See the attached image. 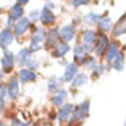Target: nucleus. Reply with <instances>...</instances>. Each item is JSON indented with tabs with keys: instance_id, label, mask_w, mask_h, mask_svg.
<instances>
[{
	"instance_id": "nucleus-1",
	"label": "nucleus",
	"mask_w": 126,
	"mask_h": 126,
	"mask_svg": "<svg viewBox=\"0 0 126 126\" xmlns=\"http://www.w3.org/2000/svg\"><path fill=\"white\" fill-rule=\"evenodd\" d=\"M88 113H89V101H83L74 109V113L69 120V126H78L80 123H83V120H86Z\"/></svg>"
},
{
	"instance_id": "nucleus-2",
	"label": "nucleus",
	"mask_w": 126,
	"mask_h": 126,
	"mask_svg": "<svg viewBox=\"0 0 126 126\" xmlns=\"http://www.w3.org/2000/svg\"><path fill=\"white\" fill-rule=\"evenodd\" d=\"M83 48H85V53H91L94 51V46H96V40H97V34H96L93 29H86L83 31Z\"/></svg>"
},
{
	"instance_id": "nucleus-3",
	"label": "nucleus",
	"mask_w": 126,
	"mask_h": 126,
	"mask_svg": "<svg viewBox=\"0 0 126 126\" xmlns=\"http://www.w3.org/2000/svg\"><path fill=\"white\" fill-rule=\"evenodd\" d=\"M45 38H46L45 29H35V34H34V37H32V40H31V46H29V49H31L32 53L42 49L43 48L42 43L45 42Z\"/></svg>"
},
{
	"instance_id": "nucleus-4",
	"label": "nucleus",
	"mask_w": 126,
	"mask_h": 126,
	"mask_svg": "<svg viewBox=\"0 0 126 126\" xmlns=\"http://www.w3.org/2000/svg\"><path fill=\"white\" fill-rule=\"evenodd\" d=\"M120 45H118V42H110V45H109L107 51H105L104 54V61L107 65H112V62L117 59V56L120 54Z\"/></svg>"
},
{
	"instance_id": "nucleus-5",
	"label": "nucleus",
	"mask_w": 126,
	"mask_h": 126,
	"mask_svg": "<svg viewBox=\"0 0 126 126\" xmlns=\"http://www.w3.org/2000/svg\"><path fill=\"white\" fill-rule=\"evenodd\" d=\"M109 45H110V40L105 34H99L97 35V40H96V46H94V53L97 56H104L105 51H107Z\"/></svg>"
},
{
	"instance_id": "nucleus-6",
	"label": "nucleus",
	"mask_w": 126,
	"mask_h": 126,
	"mask_svg": "<svg viewBox=\"0 0 126 126\" xmlns=\"http://www.w3.org/2000/svg\"><path fill=\"white\" fill-rule=\"evenodd\" d=\"M24 5H27V0H24V2H16L15 5L10 8V16L8 18L11 19V21H19V19H22L24 16H22V13H24Z\"/></svg>"
},
{
	"instance_id": "nucleus-7",
	"label": "nucleus",
	"mask_w": 126,
	"mask_h": 126,
	"mask_svg": "<svg viewBox=\"0 0 126 126\" xmlns=\"http://www.w3.org/2000/svg\"><path fill=\"white\" fill-rule=\"evenodd\" d=\"M16 64V56L13 54L11 51H6L3 53V58H2V72L6 74V72H11V69L15 67Z\"/></svg>"
},
{
	"instance_id": "nucleus-8",
	"label": "nucleus",
	"mask_w": 126,
	"mask_h": 126,
	"mask_svg": "<svg viewBox=\"0 0 126 126\" xmlns=\"http://www.w3.org/2000/svg\"><path fill=\"white\" fill-rule=\"evenodd\" d=\"M29 27H31V19L22 18V19H19V21L15 22V26H13V34H15V37H21V35H24L26 32L29 31Z\"/></svg>"
},
{
	"instance_id": "nucleus-9",
	"label": "nucleus",
	"mask_w": 126,
	"mask_h": 126,
	"mask_svg": "<svg viewBox=\"0 0 126 126\" xmlns=\"http://www.w3.org/2000/svg\"><path fill=\"white\" fill-rule=\"evenodd\" d=\"M75 37V26L74 24H67V26H62L59 29V40H62L64 43L72 42Z\"/></svg>"
},
{
	"instance_id": "nucleus-10",
	"label": "nucleus",
	"mask_w": 126,
	"mask_h": 126,
	"mask_svg": "<svg viewBox=\"0 0 126 126\" xmlns=\"http://www.w3.org/2000/svg\"><path fill=\"white\" fill-rule=\"evenodd\" d=\"M32 54H34V53H32L29 48H21L19 49V53L16 54V62L21 65V69H26L27 62L32 59Z\"/></svg>"
},
{
	"instance_id": "nucleus-11",
	"label": "nucleus",
	"mask_w": 126,
	"mask_h": 126,
	"mask_svg": "<svg viewBox=\"0 0 126 126\" xmlns=\"http://www.w3.org/2000/svg\"><path fill=\"white\" fill-rule=\"evenodd\" d=\"M78 75V65L75 64V62H69V64H65V70H64V81H74V78Z\"/></svg>"
},
{
	"instance_id": "nucleus-12",
	"label": "nucleus",
	"mask_w": 126,
	"mask_h": 126,
	"mask_svg": "<svg viewBox=\"0 0 126 126\" xmlns=\"http://www.w3.org/2000/svg\"><path fill=\"white\" fill-rule=\"evenodd\" d=\"M59 43V29H51L46 32V38H45V46L46 48H54Z\"/></svg>"
},
{
	"instance_id": "nucleus-13",
	"label": "nucleus",
	"mask_w": 126,
	"mask_h": 126,
	"mask_svg": "<svg viewBox=\"0 0 126 126\" xmlns=\"http://www.w3.org/2000/svg\"><path fill=\"white\" fill-rule=\"evenodd\" d=\"M18 77H19V81H22V83H32V81L37 80V74L31 69H21Z\"/></svg>"
},
{
	"instance_id": "nucleus-14",
	"label": "nucleus",
	"mask_w": 126,
	"mask_h": 126,
	"mask_svg": "<svg viewBox=\"0 0 126 126\" xmlns=\"http://www.w3.org/2000/svg\"><path fill=\"white\" fill-rule=\"evenodd\" d=\"M6 91H8V97L10 99H16L19 94V80L18 78H10L8 85H6Z\"/></svg>"
},
{
	"instance_id": "nucleus-15",
	"label": "nucleus",
	"mask_w": 126,
	"mask_h": 126,
	"mask_svg": "<svg viewBox=\"0 0 126 126\" xmlns=\"http://www.w3.org/2000/svg\"><path fill=\"white\" fill-rule=\"evenodd\" d=\"M72 113H74V105H72V104H65V105H62V107L59 109V113H58V120L61 121V123H64V121L70 120Z\"/></svg>"
},
{
	"instance_id": "nucleus-16",
	"label": "nucleus",
	"mask_w": 126,
	"mask_h": 126,
	"mask_svg": "<svg viewBox=\"0 0 126 126\" xmlns=\"http://www.w3.org/2000/svg\"><path fill=\"white\" fill-rule=\"evenodd\" d=\"M54 21H56V16L53 15V11L48 10L46 6H43V10L40 11V22L43 26H51L54 24Z\"/></svg>"
},
{
	"instance_id": "nucleus-17",
	"label": "nucleus",
	"mask_w": 126,
	"mask_h": 126,
	"mask_svg": "<svg viewBox=\"0 0 126 126\" xmlns=\"http://www.w3.org/2000/svg\"><path fill=\"white\" fill-rule=\"evenodd\" d=\"M97 27H99V31H101V34H107V32H110L112 29H113V24H112V18H109L107 15H104L101 19H99Z\"/></svg>"
},
{
	"instance_id": "nucleus-18",
	"label": "nucleus",
	"mask_w": 126,
	"mask_h": 126,
	"mask_svg": "<svg viewBox=\"0 0 126 126\" xmlns=\"http://www.w3.org/2000/svg\"><path fill=\"white\" fill-rule=\"evenodd\" d=\"M65 99H67V91H65V89H61V91H58L51 97V104L54 105V107H62V105H65Z\"/></svg>"
},
{
	"instance_id": "nucleus-19",
	"label": "nucleus",
	"mask_w": 126,
	"mask_h": 126,
	"mask_svg": "<svg viewBox=\"0 0 126 126\" xmlns=\"http://www.w3.org/2000/svg\"><path fill=\"white\" fill-rule=\"evenodd\" d=\"M112 32H113V35H115V37H120V35L126 34V13H125L123 16H121L120 19H118V22L113 26Z\"/></svg>"
},
{
	"instance_id": "nucleus-20",
	"label": "nucleus",
	"mask_w": 126,
	"mask_h": 126,
	"mask_svg": "<svg viewBox=\"0 0 126 126\" xmlns=\"http://www.w3.org/2000/svg\"><path fill=\"white\" fill-rule=\"evenodd\" d=\"M0 38H2V46H3V49L6 48L8 45H11L13 40H15V34H13V31L11 29H3L2 32H0Z\"/></svg>"
},
{
	"instance_id": "nucleus-21",
	"label": "nucleus",
	"mask_w": 126,
	"mask_h": 126,
	"mask_svg": "<svg viewBox=\"0 0 126 126\" xmlns=\"http://www.w3.org/2000/svg\"><path fill=\"white\" fill-rule=\"evenodd\" d=\"M62 83H64V78L62 77H51L48 80V91H51V93H58V91H61V86Z\"/></svg>"
},
{
	"instance_id": "nucleus-22",
	"label": "nucleus",
	"mask_w": 126,
	"mask_h": 126,
	"mask_svg": "<svg viewBox=\"0 0 126 126\" xmlns=\"http://www.w3.org/2000/svg\"><path fill=\"white\" fill-rule=\"evenodd\" d=\"M69 51H70V46H69L67 43H64V42L62 43L59 42L58 45L53 48V56H54V58H62V56H65Z\"/></svg>"
},
{
	"instance_id": "nucleus-23",
	"label": "nucleus",
	"mask_w": 126,
	"mask_h": 126,
	"mask_svg": "<svg viewBox=\"0 0 126 126\" xmlns=\"http://www.w3.org/2000/svg\"><path fill=\"white\" fill-rule=\"evenodd\" d=\"M86 83H88V75L78 74L77 77L74 78V81H72V86H74V88H81V86H85Z\"/></svg>"
},
{
	"instance_id": "nucleus-24",
	"label": "nucleus",
	"mask_w": 126,
	"mask_h": 126,
	"mask_svg": "<svg viewBox=\"0 0 126 126\" xmlns=\"http://www.w3.org/2000/svg\"><path fill=\"white\" fill-rule=\"evenodd\" d=\"M99 19H101V16L97 15V13H88L86 16H83V22L85 24H88V26H93V24H97L99 22Z\"/></svg>"
},
{
	"instance_id": "nucleus-25",
	"label": "nucleus",
	"mask_w": 126,
	"mask_h": 126,
	"mask_svg": "<svg viewBox=\"0 0 126 126\" xmlns=\"http://www.w3.org/2000/svg\"><path fill=\"white\" fill-rule=\"evenodd\" d=\"M123 65H125V53L121 51L120 54L117 56V59L112 62V67H113L115 70H123Z\"/></svg>"
},
{
	"instance_id": "nucleus-26",
	"label": "nucleus",
	"mask_w": 126,
	"mask_h": 126,
	"mask_svg": "<svg viewBox=\"0 0 126 126\" xmlns=\"http://www.w3.org/2000/svg\"><path fill=\"white\" fill-rule=\"evenodd\" d=\"M83 65L88 70H94V69L97 67V59H96L94 56H86V61H85Z\"/></svg>"
},
{
	"instance_id": "nucleus-27",
	"label": "nucleus",
	"mask_w": 126,
	"mask_h": 126,
	"mask_svg": "<svg viewBox=\"0 0 126 126\" xmlns=\"http://www.w3.org/2000/svg\"><path fill=\"white\" fill-rule=\"evenodd\" d=\"M8 97V91H6V86L5 85H0V112L3 110L5 107V99Z\"/></svg>"
},
{
	"instance_id": "nucleus-28",
	"label": "nucleus",
	"mask_w": 126,
	"mask_h": 126,
	"mask_svg": "<svg viewBox=\"0 0 126 126\" xmlns=\"http://www.w3.org/2000/svg\"><path fill=\"white\" fill-rule=\"evenodd\" d=\"M109 67H110V65H107V64H97V67L93 70V75H94V77H101Z\"/></svg>"
},
{
	"instance_id": "nucleus-29",
	"label": "nucleus",
	"mask_w": 126,
	"mask_h": 126,
	"mask_svg": "<svg viewBox=\"0 0 126 126\" xmlns=\"http://www.w3.org/2000/svg\"><path fill=\"white\" fill-rule=\"evenodd\" d=\"M38 65H40V61H38V59H34V58H32L31 61L27 62L26 69H31V70H34V72H35V69H38Z\"/></svg>"
},
{
	"instance_id": "nucleus-30",
	"label": "nucleus",
	"mask_w": 126,
	"mask_h": 126,
	"mask_svg": "<svg viewBox=\"0 0 126 126\" xmlns=\"http://www.w3.org/2000/svg\"><path fill=\"white\" fill-rule=\"evenodd\" d=\"M81 54H86L83 45H75L74 46V56H81Z\"/></svg>"
},
{
	"instance_id": "nucleus-31",
	"label": "nucleus",
	"mask_w": 126,
	"mask_h": 126,
	"mask_svg": "<svg viewBox=\"0 0 126 126\" xmlns=\"http://www.w3.org/2000/svg\"><path fill=\"white\" fill-rule=\"evenodd\" d=\"M29 19H31V22L32 21H40V11L38 10H32L31 15H29Z\"/></svg>"
},
{
	"instance_id": "nucleus-32",
	"label": "nucleus",
	"mask_w": 126,
	"mask_h": 126,
	"mask_svg": "<svg viewBox=\"0 0 126 126\" xmlns=\"http://www.w3.org/2000/svg\"><path fill=\"white\" fill-rule=\"evenodd\" d=\"M81 5H88V2H86V0H74V2H72V6H75V8H78V6H81Z\"/></svg>"
},
{
	"instance_id": "nucleus-33",
	"label": "nucleus",
	"mask_w": 126,
	"mask_h": 126,
	"mask_svg": "<svg viewBox=\"0 0 126 126\" xmlns=\"http://www.w3.org/2000/svg\"><path fill=\"white\" fill-rule=\"evenodd\" d=\"M11 126H27V123H24L22 120H18V118H15V120L11 121Z\"/></svg>"
},
{
	"instance_id": "nucleus-34",
	"label": "nucleus",
	"mask_w": 126,
	"mask_h": 126,
	"mask_svg": "<svg viewBox=\"0 0 126 126\" xmlns=\"http://www.w3.org/2000/svg\"><path fill=\"white\" fill-rule=\"evenodd\" d=\"M2 78H3V72L0 70V80H2Z\"/></svg>"
},
{
	"instance_id": "nucleus-35",
	"label": "nucleus",
	"mask_w": 126,
	"mask_h": 126,
	"mask_svg": "<svg viewBox=\"0 0 126 126\" xmlns=\"http://www.w3.org/2000/svg\"><path fill=\"white\" fill-rule=\"evenodd\" d=\"M0 126H5V125H3V123H2V121H0Z\"/></svg>"
},
{
	"instance_id": "nucleus-36",
	"label": "nucleus",
	"mask_w": 126,
	"mask_h": 126,
	"mask_svg": "<svg viewBox=\"0 0 126 126\" xmlns=\"http://www.w3.org/2000/svg\"><path fill=\"white\" fill-rule=\"evenodd\" d=\"M125 126H126V123H125Z\"/></svg>"
}]
</instances>
